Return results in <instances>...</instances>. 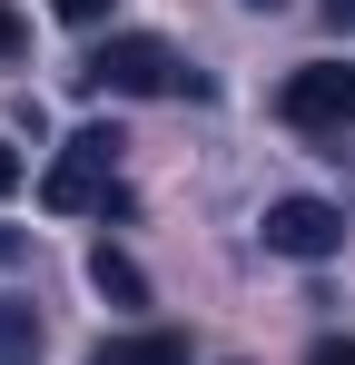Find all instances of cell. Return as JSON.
<instances>
[{
	"label": "cell",
	"mask_w": 355,
	"mask_h": 365,
	"mask_svg": "<svg viewBox=\"0 0 355 365\" xmlns=\"http://www.w3.org/2000/svg\"><path fill=\"white\" fill-rule=\"evenodd\" d=\"M79 89H118V99H178V89H187V99H197L207 79L178 60L168 40H148V30H118V40H99V50L79 60Z\"/></svg>",
	"instance_id": "6da1fadb"
},
{
	"label": "cell",
	"mask_w": 355,
	"mask_h": 365,
	"mask_svg": "<svg viewBox=\"0 0 355 365\" xmlns=\"http://www.w3.org/2000/svg\"><path fill=\"white\" fill-rule=\"evenodd\" d=\"M109 128H79L69 148L50 158V178H40V197H50L59 217H128V187H118V168H109Z\"/></svg>",
	"instance_id": "7a4b0ae2"
},
{
	"label": "cell",
	"mask_w": 355,
	"mask_h": 365,
	"mask_svg": "<svg viewBox=\"0 0 355 365\" xmlns=\"http://www.w3.org/2000/svg\"><path fill=\"white\" fill-rule=\"evenodd\" d=\"M277 109H287V128H306V138L355 128V60H316V69H296L287 89H277Z\"/></svg>",
	"instance_id": "3957f363"
},
{
	"label": "cell",
	"mask_w": 355,
	"mask_h": 365,
	"mask_svg": "<svg viewBox=\"0 0 355 365\" xmlns=\"http://www.w3.org/2000/svg\"><path fill=\"white\" fill-rule=\"evenodd\" d=\"M267 247L296 257V267H326V257L346 247V207H326V197H277V207H267Z\"/></svg>",
	"instance_id": "277c9868"
},
{
	"label": "cell",
	"mask_w": 355,
	"mask_h": 365,
	"mask_svg": "<svg viewBox=\"0 0 355 365\" xmlns=\"http://www.w3.org/2000/svg\"><path fill=\"white\" fill-rule=\"evenodd\" d=\"M89 365H187V336H168V326H148V336H109Z\"/></svg>",
	"instance_id": "5b68a950"
},
{
	"label": "cell",
	"mask_w": 355,
	"mask_h": 365,
	"mask_svg": "<svg viewBox=\"0 0 355 365\" xmlns=\"http://www.w3.org/2000/svg\"><path fill=\"white\" fill-rule=\"evenodd\" d=\"M89 287H99L109 306H148V277H138V257H118V247H99V257H89Z\"/></svg>",
	"instance_id": "8992f818"
},
{
	"label": "cell",
	"mask_w": 355,
	"mask_h": 365,
	"mask_svg": "<svg viewBox=\"0 0 355 365\" xmlns=\"http://www.w3.org/2000/svg\"><path fill=\"white\" fill-rule=\"evenodd\" d=\"M0 346H10V356L40 346V316H30V306H0Z\"/></svg>",
	"instance_id": "52a82bcc"
},
{
	"label": "cell",
	"mask_w": 355,
	"mask_h": 365,
	"mask_svg": "<svg viewBox=\"0 0 355 365\" xmlns=\"http://www.w3.org/2000/svg\"><path fill=\"white\" fill-rule=\"evenodd\" d=\"M306 365H355V336H316V346H306Z\"/></svg>",
	"instance_id": "ba28073f"
},
{
	"label": "cell",
	"mask_w": 355,
	"mask_h": 365,
	"mask_svg": "<svg viewBox=\"0 0 355 365\" xmlns=\"http://www.w3.org/2000/svg\"><path fill=\"white\" fill-rule=\"evenodd\" d=\"M20 50H30V30H20V10L0 0V60H20Z\"/></svg>",
	"instance_id": "9c48e42d"
},
{
	"label": "cell",
	"mask_w": 355,
	"mask_h": 365,
	"mask_svg": "<svg viewBox=\"0 0 355 365\" xmlns=\"http://www.w3.org/2000/svg\"><path fill=\"white\" fill-rule=\"evenodd\" d=\"M59 20H109V0H50Z\"/></svg>",
	"instance_id": "30bf717a"
},
{
	"label": "cell",
	"mask_w": 355,
	"mask_h": 365,
	"mask_svg": "<svg viewBox=\"0 0 355 365\" xmlns=\"http://www.w3.org/2000/svg\"><path fill=\"white\" fill-rule=\"evenodd\" d=\"M10 187H20V148L0 138V197H10Z\"/></svg>",
	"instance_id": "8fae6325"
},
{
	"label": "cell",
	"mask_w": 355,
	"mask_h": 365,
	"mask_svg": "<svg viewBox=\"0 0 355 365\" xmlns=\"http://www.w3.org/2000/svg\"><path fill=\"white\" fill-rule=\"evenodd\" d=\"M326 20H336V30H355V0H326Z\"/></svg>",
	"instance_id": "7c38bea8"
},
{
	"label": "cell",
	"mask_w": 355,
	"mask_h": 365,
	"mask_svg": "<svg viewBox=\"0 0 355 365\" xmlns=\"http://www.w3.org/2000/svg\"><path fill=\"white\" fill-rule=\"evenodd\" d=\"M247 10H277V0H247Z\"/></svg>",
	"instance_id": "4fadbf2b"
}]
</instances>
